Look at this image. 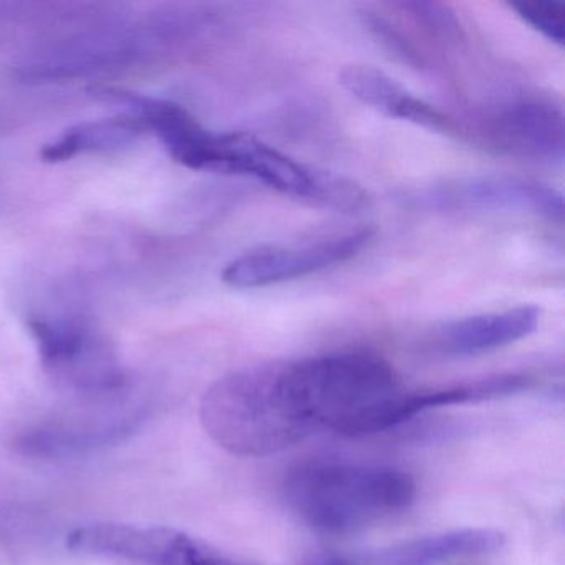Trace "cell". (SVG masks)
I'll return each instance as SVG.
<instances>
[{
	"label": "cell",
	"mask_w": 565,
	"mask_h": 565,
	"mask_svg": "<svg viewBox=\"0 0 565 565\" xmlns=\"http://www.w3.org/2000/svg\"><path fill=\"white\" fill-rule=\"evenodd\" d=\"M395 370L372 352H337L227 373L201 402V423L231 455L266 458L309 438L385 431L399 396Z\"/></svg>",
	"instance_id": "obj_1"
},
{
	"label": "cell",
	"mask_w": 565,
	"mask_h": 565,
	"mask_svg": "<svg viewBox=\"0 0 565 565\" xmlns=\"http://www.w3.org/2000/svg\"><path fill=\"white\" fill-rule=\"evenodd\" d=\"M415 498V479L388 466L320 462L294 469L284 481L290 511L326 534L379 524L406 511Z\"/></svg>",
	"instance_id": "obj_2"
},
{
	"label": "cell",
	"mask_w": 565,
	"mask_h": 565,
	"mask_svg": "<svg viewBox=\"0 0 565 565\" xmlns=\"http://www.w3.org/2000/svg\"><path fill=\"white\" fill-rule=\"evenodd\" d=\"M201 171L243 174L317 206L353 213L369 204L355 181L307 167L247 134L211 135Z\"/></svg>",
	"instance_id": "obj_3"
},
{
	"label": "cell",
	"mask_w": 565,
	"mask_h": 565,
	"mask_svg": "<svg viewBox=\"0 0 565 565\" xmlns=\"http://www.w3.org/2000/svg\"><path fill=\"white\" fill-rule=\"evenodd\" d=\"M29 329L45 373L62 388L87 398H107L124 390V366L90 323L74 317H32Z\"/></svg>",
	"instance_id": "obj_4"
},
{
	"label": "cell",
	"mask_w": 565,
	"mask_h": 565,
	"mask_svg": "<svg viewBox=\"0 0 565 565\" xmlns=\"http://www.w3.org/2000/svg\"><path fill=\"white\" fill-rule=\"evenodd\" d=\"M67 545L81 554L102 555L137 565H256L171 527L90 524L67 535Z\"/></svg>",
	"instance_id": "obj_5"
},
{
	"label": "cell",
	"mask_w": 565,
	"mask_h": 565,
	"mask_svg": "<svg viewBox=\"0 0 565 565\" xmlns=\"http://www.w3.org/2000/svg\"><path fill=\"white\" fill-rule=\"evenodd\" d=\"M370 237L372 233L362 230L316 244L253 250L227 264L223 282L233 289H257L309 276L352 259Z\"/></svg>",
	"instance_id": "obj_6"
},
{
	"label": "cell",
	"mask_w": 565,
	"mask_h": 565,
	"mask_svg": "<svg viewBox=\"0 0 565 565\" xmlns=\"http://www.w3.org/2000/svg\"><path fill=\"white\" fill-rule=\"evenodd\" d=\"M423 203L435 210H511L564 223V196L547 184L514 177H478L448 181L422 194Z\"/></svg>",
	"instance_id": "obj_7"
},
{
	"label": "cell",
	"mask_w": 565,
	"mask_h": 565,
	"mask_svg": "<svg viewBox=\"0 0 565 565\" xmlns=\"http://www.w3.org/2000/svg\"><path fill=\"white\" fill-rule=\"evenodd\" d=\"M143 415L128 413L95 418L49 419L15 431L12 448L39 459H65L90 455L134 435Z\"/></svg>",
	"instance_id": "obj_8"
},
{
	"label": "cell",
	"mask_w": 565,
	"mask_h": 565,
	"mask_svg": "<svg viewBox=\"0 0 565 565\" xmlns=\"http://www.w3.org/2000/svg\"><path fill=\"white\" fill-rule=\"evenodd\" d=\"M504 544L505 535L495 529H458L366 554L340 555L330 552L329 565H441L455 558L494 554Z\"/></svg>",
	"instance_id": "obj_9"
},
{
	"label": "cell",
	"mask_w": 565,
	"mask_h": 565,
	"mask_svg": "<svg viewBox=\"0 0 565 565\" xmlns=\"http://www.w3.org/2000/svg\"><path fill=\"white\" fill-rule=\"evenodd\" d=\"M499 147L531 160L562 163L565 154V120L547 102L522 100L505 107L492 120Z\"/></svg>",
	"instance_id": "obj_10"
},
{
	"label": "cell",
	"mask_w": 565,
	"mask_h": 565,
	"mask_svg": "<svg viewBox=\"0 0 565 565\" xmlns=\"http://www.w3.org/2000/svg\"><path fill=\"white\" fill-rule=\"evenodd\" d=\"M340 84L360 104L385 117L408 121L436 134H455L456 125L441 111L409 94L395 78L370 65H347Z\"/></svg>",
	"instance_id": "obj_11"
},
{
	"label": "cell",
	"mask_w": 565,
	"mask_h": 565,
	"mask_svg": "<svg viewBox=\"0 0 565 565\" xmlns=\"http://www.w3.org/2000/svg\"><path fill=\"white\" fill-rule=\"evenodd\" d=\"M539 320L541 309L535 306H519L502 312L466 317L439 329L436 347L456 356L494 352L534 333Z\"/></svg>",
	"instance_id": "obj_12"
},
{
	"label": "cell",
	"mask_w": 565,
	"mask_h": 565,
	"mask_svg": "<svg viewBox=\"0 0 565 565\" xmlns=\"http://www.w3.org/2000/svg\"><path fill=\"white\" fill-rule=\"evenodd\" d=\"M532 379L525 375H495L475 382L459 383L433 392L413 393L402 395L392 403L385 418V429L402 425L416 415L428 409L443 408V406L466 405V403L489 402L502 396L518 395L531 388Z\"/></svg>",
	"instance_id": "obj_13"
},
{
	"label": "cell",
	"mask_w": 565,
	"mask_h": 565,
	"mask_svg": "<svg viewBox=\"0 0 565 565\" xmlns=\"http://www.w3.org/2000/svg\"><path fill=\"white\" fill-rule=\"evenodd\" d=\"M145 134L148 131L143 121L134 115L120 114L114 118L87 121L68 128L57 140L45 145L42 158L49 163H61L78 154L120 150Z\"/></svg>",
	"instance_id": "obj_14"
},
{
	"label": "cell",
	"mask_w": 565,
	"mask_h": 565,
	"mask_svg": "<svg viewBox=\"0 0 565 565\" xmlns=\"http://www.w3.org/2000/svg\"><path fill=\"white\" fill-rule=\"evenodd\" d=\"M511 8L545 39L558 47L565 44V4L562 0H514Z\"/></svg>",
	"instance_id": "obj_15"
},
{
	"label": "cell",
	"mask_w": 565,
	"mask_h": 565,
	"mask_svg": "<svg viewBox=\"0 0 565 565\" xmlns=\"http://www.w3.org/2000/svg\"><path fill=\"white\" fill-rule=\"evenodd\" d=\"M405 9L412 11V14L435 34L443 38H456L459 34L458 19L446 6L435 2H408Z\"/></svg>",
	"instance_id": "obj_16"
}]
</instances>
